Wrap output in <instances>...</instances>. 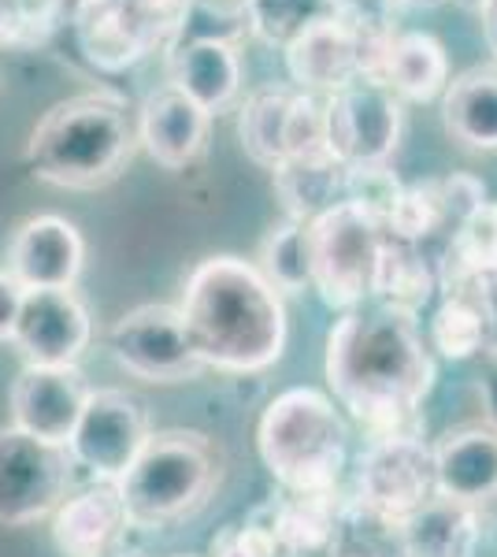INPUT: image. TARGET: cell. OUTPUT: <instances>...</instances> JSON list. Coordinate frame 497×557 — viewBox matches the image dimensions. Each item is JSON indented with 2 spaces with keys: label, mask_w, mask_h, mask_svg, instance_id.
Here are the masks:
<instances>
[{
  "label": "cell",
  "mask_w": 497,
  "mask_h": 557,
  "mask_svg": "<svg viewBox=\"0 0 497 557\" xmlns=\"http://www.w3.org/2000/svg\"><path fill=\"white\" fill-rule=\"evenodd\" d=\"M89 312L75 290H26L12 343L26 364L71 368L89 346Z\"/></svg>",
  "instance_id": "12"
},
{
  "label": "cell",
  "mask_w": 497,
  "mask_h": 557,
  "mask_svg": "<svg viewBox=\"0 0 497 557\" xmlns=\"http://www.w3.org/2000/svg\"><path fill=\"white\" fill-rule=\"evenodd\" d=\"M260 275L275 286L278 294H301L312 286V264H309V231L305 223L286 220L271 227V235L260 246Z\"/></svg>",
  "instance_id": "30"
},
{
  "label": "cell",
  "mask_w": 497,
  "mask_h": 557,
  "mask_svg": "<svg viewBox=\"0 0 497 557\" xmlns=\"http://www.w3.org/2000/svg\"><path fill=\"white\" fill-rule=\"evenodd\" d=\"M67 446L45 443L20 428H0V524L23 528L57 513L71 487Z\"/></svg>",
  "instance_id": "9"
},
{
  "label": "cell",
  "mask_w": 497,
  "mask_h": 557,
  "mask_svg": "<svg viewBox=\"0 0 497 557\" xmlns=\"http://www.w3.org/2000/svg\"><path fill=\"white\" fill-rule=\"evenodd\" d=\"M208 123H212V115L175 86L152 89L134 112L138 146L167 172H178L201 157L208 146Z\"/></svg>",
  "instance_id": "16"
},
{
  "label": "cell",
  "mask_w": 497,
  "mask_h": 557,
  "mask_svg": "<svg viewBox=\"0 0 497 557\" xmlns=\"http://www.w3.org/2000/svg\"><path fill=\"white\" fill-rule=\"evenodd\" d=\"M71 26L83 57L108 75H120L160 49L126 0H75Z\"/></svg>",
  "instance_id": "17"
},
{
  "label": "cell",
  "mask_w": 497,
  "mask_h": 557,
  "mask_svg": "<svg viewBox=\"0 0 497 557\" xmlns=\"http://www.w3.org/2000/svg\"><path fill=\"white\" fill-rule=\"evenodd\" d=\"M435 290H438V264L423 253V246L383 235L375 275H372V298H378V305H386V309L415 317Z\"/></svg>",
  "instance_id": "22"
},
{
  "label": "cell",
  "mask_w": 497,
  "mask_h": 557,
  "mask_svg": "<svg viewBox=\"0 0 497 557\" xmlns=\"http://www.w3.org/2000/svg\"><path fill=\"white\" fill-rule=\"evenodd\" d=\"M401 183L394 178V172L386 164L372 168H346V186H341V201L357 205L360 212H368L375 223H386Z\"/></svg>",
  "instance_id": "34"
},
{
  "label": "cell",
  "mask_w": 497,
  "mask_h": 557,
  "mask_svg": "<svg viewBox=\"0 0 497 557\" xmlns=\"http://www.w3.org/2000/svg\"><path fill=\"white\" fill-rule=\"evenodd\" d=\"M126 4L134 8L141 26L152 34V41H157L160 49H167V45L175 41L178 26H183L189 0H126Z\"/></svg>",
  "instance_id": "37"
},
{
  "label": "cell",
  "mask_w": 497,
  "mask_h": 557,
  "mask_svg": "<svg viewBox=\"0 0 497 557\" xmlns=\"http://www.w3.org/2000/svg\"><path fill=\"white\" fill-rule=\"evenodd\" d=\"M252 34V12H249V0H189L183 26H178L175 45L186 41H220V45H234L238 49L241 38Z\"/></svg>",
  "instance_id": "31"
},
{
  "label": "cell",
  "mask_w": 497,
  "mask_h": 557,
  "mask_svg": "<svg viewBox=\"0 0 497 557\" xmlns=\"http://www.w3.org/2000/svg\"><path fill=\"white\" fill-rule=\"evenodd\" d=\"M479 275H497V201H483L449 231L438 286H457Z\"/></svg>",
  "instance_id": "27"
},
{
  "label": "cell",
  "mask_w": 497,
  "mask_h": 557,
  "mask_svg": "<svg viewBox=\"0 0 497 557\" xmlns=\"http://www.w3.org/2000/svg\"><path fill=\"white\" fill-rule=\"evenodd\" d=\"M341 0H249L252 34L268 45H286L305 26L338 15Z\"/></svg>",
  "instance_id": "33"
},
{
  "label": "cell",
  "mask_w": 497,
  "mask_h": 557,
  "mask_svg": "<svg viewBox=\"0 0 497 557\" xmlns=\"http://www.w3.org/2000/svg\"><path fill=\"white\" fill-rule=\"evenodd\" d=\"M457 286H468L472 290V298L479 301V309H483V320H486V354H490V361H497V275H479V278H464V283ZM449 290V286H446Z\"/></svg>",
  "instance_id": "39"
},
{
  "label": "cell",
  "mask_w": 497,
  "mask_h": 557,
  "mask_svg": "<svg viewBox=\"0 0 497 557\" xmlns=\"http://www.w3.org/2000/svg\"><path fill=\"white\" fill-rule=\"evenodd\" d=\"M294 89L264 86L252 89L238 115V138L252 164L275 172L286 157V112H290Z\"/></svg>",
  "instance_id": "28"
},
{
  "label": "cell",
  "mask_w": 497,
  "mask_h": 557,
  "mask_svg": "<svg viewBox=\"0 0 497 557\" xmlns=\"http://www.w3.org/2000/svg\"><path fill=\"white\" fill-rule=\"evenodd\" d=\"M126 528V513L115 483H97V487L78 491L75 498H63L52 513V543L63 557H97Z\"/></svg>",
  "instance_id": "20"
},
{
  "label": "cell",
  "mask_w": 497,
  "mask_h": 557,
  "mask_svg": "<svg viewBox=\"0 0 497 557\" xmlns=\"http://www.w3.org/2000/svg\"><path fill=\"white\" fill-rule=\"evenodd\" d=\"M89 398V386L75 364L71 368H41L26 364L12 386V428L26 431L45 443L67 446L83 406Z\"/></svg>",
  "instance_id": "14"
},
{
  "label": "cell",
  "mask_w": 497,
  "mask_h": 557,
  "mask_svg": "<svg viewBox=\"0 0 497 557\" xmlns=\"http://www.w3.org/2000/svg\"><path fill=\"white\" fill-rule=\"evenodd\" d=\"M479 12H483V20H486V34H490V41L497 45V0H483Z\"/></svg>",
  "instance_id": "42"
},
{
  "label": "cell",
  "mask_w": 497,
  "mask_h": 557,
  "mask_svg": "<svg viewBox=\"0 0 497 557\" xmlns=\"http://www.w3.org/2000/svg\"><path fill=\"white\" fill-rule=\"evenodd\" d=\"M479 391H483L486 420H490V428L497 431V361H490V372L483 375V383H479Z\"/></svg>",
  "instance_id": "41"
},
{
  "label": "cell",
  "mask_w": 497,
  "mask_h": 557,
  "mask_svg": "<svg viewBox=\"0 0 497 557\" xmlns=\"http://www.w3.org/2000/svg\"><path fill=\"white\" fill-rule=\"evenodd\" d=\"M275 194L290 220L309 223L320 212L334 209L341 201L346 186V164L334 152H312V157H286L271 172Z\"/></svg>",
  "instance_id": "23"
},
{
  "label": "cell",
  "mask_w": 497,
  "mask_h": 557,
  "mask_svg": "<svg viewBox=\"0 0 497 557\" xmlns=\"http://www.w3.org/2000/svg\"><path fill=\"white\" fill-rule=\"evenodd\" d=\"M167 86L183 89L208 115L227 112L241 89V60L234 45L186 41L167 49Z\"/></svg>",
  "instance_id": "19"
},
{
  "label": "cell",
  "mask_w": 497,
  "mask_h": 557,
  "mask_svg": "<svg viewBox=\"0 0 497 557\" xmlns=\"http://www.w3.org/2000/svg\"><path fill=\"white\" fill-rule=\"evenodd\" d=\"M435 498L431 446L420 435L372 438L357 465V506L378 524L401 528Z\"/></svg>",
  "instance_id": "7"
},
{
  "label": "cell",
  "mask_w": 497,
  "mask_h": 557,
  "mask_svg": "<svg viewBox=\"0 0 497 557\" xmlns=\"http://www.w3.org/2000/svg\"><path fill=\"white\" fill-rule=\"evenodd\" d=\"M431 349L446 361H468L486 354V320L468 286H449L431 317Z\"/></svg>",
  "instance_id": "29"
},
{
  "label": "cell",
  "mask_w": 497,
  "mask_h": 557,
  "mask_svg": "<svg viewBox=\"0 0 497 557\" xmlns=\"http://www.w3.org/2000/svg\"><path fill=\"white\" fill-rule=\"evenodd\" d=\"M138 152L134 108L115 89H89L52 104L26 138V168L60 190H101Z\"/></svg>",
  "instance_id": "3"
},
{
  "label": "cell",
  "mask_w": 497,
  "mask_h": 557,
  "mask_svg": "<svg viewBox=\"0 0 497 557\" xmlns=\"http://www.w3.org/2000/svg\"><path fill=\"white\" fill-rule=\"evenodd\" d=\"M334 557H378L375 550H368V546H338Z\"/></svg>",
  "instance_id": "43"
},
{
  "label": "cell",
  "mask_w": 497,
  "mask_h": 557,
  "mask_svg": "<svg viewBox=\"0 0 497 557\" xmlns=\"http://www.w3.org/2000/svg\"><path fill=\"white\" fill-rule=\"evenodd\" d=\"M83 260L86 246L75 223L60 215H34L15 231L4 272L23 290H71L83 275Z\"/></svg>",
  "instance_id": "13"
},
{
  "label": "cell",
  "mask_w": 497,
  "mask_h": 557,
  "mask_svg": "<svg viewBox=\"0 0 497 557\" xmlns=\"http://www.w3.org/2000/svg\"><path fill=\"white\" fill-rule=\"evenodd\" d=\"M257 450L268 472L290 494L334 491L349 457L346 417L334 409L327 394L294 386L264 409Z\"/></svg>",
  "instance_id": "4"
},
{
  "label": "cell",
  "mask_w": 497,
  "mask_h": 557,
  "mask_svg": "<svg viewBox=\"0 0 497 557\" xmlns=\"http://www.w3.org/2000/svg\"><path fill=\"white\" fill-rule=\"evenodd\" d=\"M220 483V450L201 431L171 428L146 438L141 454L115 487L126 524L167 528L208 502Z\"/></svg>",
  "instance_id": "5"
},
{
  "label": "cell",
  "mask_w": 497,
  "mask_h": 557,
  "mask_svg": "<svg viewBox=\"0 0 497 557\" xmlns=\"http://www.w3.org/2000/svg\"><path fill=\"white\" fill-rule=\"evenodd\" d=\"M97 557H131V554L120 550V546H108V550H104V554H97Z\"/></svg>",
  "instance_id": "44"
},
{
  "label": "cell",
  "mask_w": 497,
  "mask_h": 557,
  "mask_svg": "<svg viewBox=\"0 0 497 557\" xmlns=\"http://www.w3.org/2000/svg\"><path fill=\"white\" fill-rule=\"evenodd\" d=\"M323 372L338 406L375 438L415 435L405 424L435 391V354L420 323L386 305L341 312L327 335Z\"/></svg>",
  "instance_id": "1"
},
{
  "label": "cell",
  "mask_w": 497,
  "mask_h": 557,
  "mask_svg": "<svg viewBox=\"0 0 497 557\" xmlns=\"http://www.w3.org/2000/svg\"><path fill=\"white\" fill-rule=\"evenodd\" d=\"M409 4H438V0H409Z\"/></svg>",
  "instance_id": "45"
},
{
  "label": "cell",
  "mask_w": 497,
  "mask_h": 557,
  "mask_svg": "<svg viewBox=\"0 0 497 557\" xmlns=\"http://www.w3.org/2000/svg\"><path fill=\"white\" fill-rule=\"evenodd\" d=\"M108 349L141 383H186L204 372L178 305H138L108 327Z\"/></svg>",
  "instance_id": "8"
},
{
  "label": "cell",
  "mask_w": 497,
  "mask_h": 557,
  "mask_svg": "<svg viewBox=\"0 0 497 557\" xmlns=\"http://www.w3.org/2000/svg\"><path fill=\"white\" fill-rule=\"evenodd\" d=\"M312 152H331L327 131H323V101L294 89L290 112H286V157H312Z\"/></svg>",
  "instance_id": "36"
},
{
  "label": "cell",
  "mask_w": 497,
  "mask_h": 557,
  "mask_svg": "<svg viewBox=\"0 0 497 557\" xmlns=\"http://www.w3.org/2000/svg\"><path fill=\"white\" fill-rule=\"evenodd\" d=\"M178 312L204 368L252 375L286 349L283 294L241 257L201 260L186 278Z\"/></svg>",
  "instance_id": "2"
},
{
  "label": "cell",
  "mask_w": 497,
  "mask_h": 557,
  "mask_svg": "<svg viewBox=\"0 0 497 557\" xmlns=\"http://www.w3.org/2000/svg\"><path fill=\"white\" fill-rule=\"evenodd\" d=\"M446 131L468 149H497V67H472L446 86Z\"/></svg>",
  "instance_id": "24"
},
{
  "label": "cell",
  "mask_w": 497,
  "mask_h": 557,
  "mask_svg": "<svg viewBox=\"0 0 497 557\" xmlns=\"http://www.w3.org/2000/svg\"><path fill=\"white\" fill-rule=\"evenodd\" d=\"M334 491L315 494H286V498H271V517H275V539L283 554L309 557L338 539L341 528V506Z\"/></svg>",
  "instance_id": "26"
},
{
  "label": "cell",
  "mask_w": 497,
  "mask_h": 557,
  "mask_svg": "<svg viewBox=\"0 0 497 557\" xmlns=\"http://www.w3.org/2000/svg\"><path fill=\"white\" fill-rule=\"evenodd\" d=\"M446 86H449L446 45L435 34H423V30L397 34L390 67H386V89L394 97H405V101L427 104L446 94Z\"/></svg>",
  "instance_id": "25"
},
{
  "label": "cell",
  "mask_w": 497,
  "mask_h": 557,
  "mask_svg": "<svg viewBox=\"0 0 497 557\" xmlns=\"http://www.w3.org/2000/svg\"><path fill=\"white\" fill-rule=\"evenodd\" d=\"M305 231H309L312 290L338 312L360 309L372 298L375 260L386 235L383 223H375L357 205L338 201L305 223Z\"/></svg>",
  "instance_id": "6"
},
{
  "label": "cell",
  "mask_w": 497,
  "mask_h": 557,
  "mask_svg": "<svg viewBox=\"0 0 497 557\" xmlns=\"http://www.w3.org/2000/svg\"><path fill=\"white\" fill-rule=\"evenodd\" d=\"M435 465V494L483 509L497 498V431L490 424L449 428L431 446Z\"/></svg>",
  "instance_id": "15"
},
{
  "label": "cell",
  "mask_w": 497,
  "mask_h": 557,
  "mask_svg": "<svg viewBox=\"0 0 497 557\" xmlns=\"http://www.w3.org/2000/svg\"><path fill=\"white\" fill-rule=\"evenodd\" d=\"M401 557H475L483 543V517L472 506L431 498L397 528Z\"/></svg>",
  "instance_id": "21"
},
{
  "label": "cell",
  "mask_w": 497,
  "mask_h": 557,
  "mask_svg": "<svg viewBox=\"0 0 497 557\" xmlns=\"http://www.w3.org/2000/svg\"><path fill=\"white\" fill-rule=\"evenodd\" d=\"M323 131L346 168L386 164L401 141V101L378 83H352L323 101Z\"/></svg>",
  "instance_id": "10"
},
{
  "label": "cell",
  "mask_w": 497,
  "mask_h": 557,
  "mask_svg": "<svg viewBox=\"0 0 497 557\" xmlns=\"http://www.w3.org/2000/svg\"><path fill=\"white\" fill-rule=\"evenodd\" d=\"M438 197H442V209H446V220L449 227H457L460 220H464L468 212H475L479 205L486 201V186L479 183L475 175H449V178H438Z\"/></svg>",
  "instance_id": "38"
},
{
  "label": "cell",
  "mask_w": 497,
  "mask_h": 557,
  "mask_svg": "<svg viewBox=\"0 0 497 557\" xmlns=\"http://www.w3.org/2000/svg\"><path fill=\"white\" fill-rule=\"evenodd\" d=\"M26 290L15 283L8 272H0V343H12L15 323H20V309H23Z\"/></svg>",
  "instance_id": "40"
},
{
  "label": "cell",
  "mask_w": 497,
  "mask_h": 557,
  "mask_svg": "<svg viewBox=\"0 0 497 557\" xmlns=\"http://www.w3.org/2000/svg\"><path fill=\"white\" fill-rule=\"evenodd\" d=\"M286 75L301 94H338L357 83V49L346 15H331L305 26L297 38L283 45Z\"/></svg>",
  "instance_id": "18"
},
{
  "label": "cell",
  "mask_w": 497,
  "mask_h": 557,
  "mask_svg": "<svg viewBox=\"0 0 497 557\" xmlns=\"http://www.w3.org/2000/svg\"><path fill=\"white\" fill-rule=\"evenodd\" d=\"M442 227H449L446 209H442V197L435 183H415V186H401L390 215H386L383 231L397 242H412V246H423L427 238H435Z\"/></svg>",
  "instance_id": "32"
},
{
  "label": "cell",
  "mask_w": 497,
  "mask_h": 557,
  "mask_svg": "<svg viewBox=\"0 0 497 557\" xmlns=\"http://www.w3.org/2000/svg\"><path fill=\"white\" fill-rule=\"evenodd\" d=\"M212 557H283V546L275 539V517L271 502L260 506L246 524H231L212 543Z\"/></svg>",
  "instance_id": "35"
},
{
  "label": "cell",
  "mask_w": 497,
  "mask_h": 557,
  "mask_svg": "<svg viewBox=\"0 0 497 557\" xmlns=\"http://www.w3.org/2000/svg\"><path fill=\"white\" fill-rule=\"evenodd\" d=\"M149 438L146 409L123 391H89L83 417L67 438L75 465L104 483H120Z\"/></svg>",
  "instance_id": "11"
}]
</instances>
